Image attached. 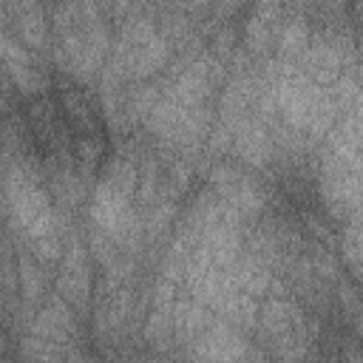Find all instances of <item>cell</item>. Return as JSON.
<instances>
[{
  "label": "cell",
  "mask_w": 363,
  "mask_h": 363,
  "mask_svg": "<svg viewBox=\"0 0 363 363\" xmlns=\"http://www.w3.org/2000/svg\"><path fill=\"white\" fill-rule=\"evenodd\" d=\"M28 332L37 335V337H45V340H51V343H60V346L65 349L71 340H77V315H74V309L54 292V295H48V298L43 301L37 318H31Z\"/></svg>",
  "instance_id": "6"
},
{
  "label": "cell",
  "mask_w": 363,
  "mask_h": 363,
  "mask_svg": "<svg viewBox=\"0 0 363 363\" xmlns=\"http://www.w3.org/2000/svg\"><path fill=\"white\" fill-rule=\"evenodd\" d=\"M3 199L9 207V216L17 227V233L28 241V247L57 238L60 233V216L57 207L43 187L40 176L26 162H11L3 173Z\"/></svg>",
  "instance_id": "1"
},
{
  "label": "cell",
  "mask_w": 363,
  "mask_h": 363,
  "mask_svg": "<svg viewBox=\"0 0 363 363\" xmlns=\"http://www.w3.org/2000/svg\"><path fill=\"white\" fill-rule=\"evenodd\" d=\"M281 17H284V9L278 3H258V6H252L250 14H247V23H244V45H247V51L264 54L275 43Z\"/></svg>",
  "instance_id": "8"
},
{
  "label": "cell",
  "mask_w": 363,
  "mask_h": 363,
  "mask_svg": "<svg viewBox=\"0 0 363 363\" xmlns=\"http://www.w3.org/2000/svg\"><path fill=\"white\" fill-rule=\"evenodd\" d=\"M9 14H14V28L17 37L31 45L34 51H45L48 48V11L45 6L37 3H23V6H6Z\"/></svg>",
  "instance_id": "9"
},
{
  "label": "cell",
  "mask_w": 363,
  "mask_h": 363,
  "mask_svg": "<svg viewBox=\"0 0 363 363\" xmlns=\"http://www.w3.org/2000/svg\"><path fill=\"white\" fill-rule=\"evenodd\" d=\"M261 335L281 363H303L309 352V326L301 306L284 295H269L258 306Z\"/></svg>",
  "instance_id": "3"
},
{
  "label": "cell",
  "mask_w": 363,
  "mask_h": 363,
  "mask_svg": "<svg viewBox=\"0 0 363 363\" xmlns=\"http://www.w3.org/2000/svg\"><path fill=\"white\" fill-rule=\"evenodd\" d=\"M210 320H213L210 318V309L201 301L190 298V295H184V298H179L173 303V332H176L179 343H187L190 346L204 332V326Z\"/></svg>",
  "instance_id": "10"
},
{
  "label": "cell",
  "mask_w": 363,
  "mask_h": 363,
  "mask_svg": "<svg viewBox=\"0 0 363 363\" xmlns=\"http://www.w3.org/2000/svg\"><path fill=\"white\" fill-rule=\"evenodd\" d=\"M309 23L301 11H292L286 17H281V26H278V34H275V48H278V60H286V62H295L306 45H309Z\"/></svg>",
  "instance_id": "11"
},
{
  "label": "cell",
  "mask_w": 363,
  "mask_h": 363,
  "mask_svg": "<svg viewBox=\"0 0 363 363\" xmlns=\"http://www.w3.org/2000/svg\"><path fill=\"white\" fill-rule=\"evenodd\" d=\"M57 295L77 312H85L91 306V264L88 250L79 238H71L60 258L57 272Z\"/></svg>",
  "instance_id": "4"
},
{
  "label": "cell",
  "mask_w": 363,
  "mask_h": 363,
  "mask_svg": "<svg viewBox=\"0 0 363 363\" xmlns=\"http://www.w3.org/2000/svg\"><path fill=\"white\" fill-rule=\"evenodd\" d=\"M343 255L352 267V275L357 278L360 272V230H357V218H349L346 230H343Z\"/></svg>",
  "instance_id": "15"
},
{
  "label": "cell",
  "mask_w": 363,
  "mask_h": 363,
  "mask_svg": "<svg viewBox=\"0 0 363 363\" xmlns=\"http://www.w3.org/2000/svg\"><path fill=\"white\" fill-rule=\"evenodd\" d=\"M20 354L28 363H62L65 360V349L60 343H51L45 337L31 335V332L20 340Z\"/></svg>",
  "instance_id": "13"
},
{
  "label": "cell",
  "mask_w": 363,
  "mask_h": 363,
  "mask_svg": "<svg viewBox=\"0 0 363 363\" xmlns=\"http://www.w3.org/2000/svg\"><path fill=\"white\" fill-rule=\"evenodd\" d=\"M17 275H20V292H23V303H37L43 295H45V272H43V264L28 252L23 250L20 252V261H17Z\"/></svg>",
  "instance_id": "12"
},
{
  "label": "cell",
  "mask_w": 363,
  "mask_h": 363,
  "mask_svg": "<svg viewBox=\"0 0 363 363\" xmlns=\"http://www.w3.org/2000/svg\"><path fill=\"white\" fill-rule=\"evenodd\" d=\"M147 11L150 9L145 6H130L128 17L116 28V40L111 43L113 45L111 62H116L125 79L133 82H147L162 68H167L173 57V45L167 43V37L159 31L156 20Z\"/></svg>",
  "instance_id": "2"
},
{
  "label": "cell",
  "mask_w": 363,
  "mask_h": 363,
  "mask_svg": "<svg viewBox=\"0 0 363 363\" xmlns=\"http://www.w3.org/2000/svg\"><path fill=\"white\" fill-rule=\"evenodd\" d=\"M102 153H105V145H102V139L96 133H82L79 136V142H77V159H79V164H82L85 173L102 159Z\"/></svg>",
  "instance_id": "14"
},
{
  "label": "cell",
  "mask_w": 363,
  "mask_h": 363,
  "mask_svg": "<svg viewBox=\"0 0 363 363\" xmlns=\"http://www.w3.org/2000/svg\"><path fill=\"white\" fill-rule=\"evenodd\" d=\"M233 150L252 167H264L272 159L275 139H272L267 122L261 116H252V111L233 125Z\"/></svg>",
  "instance_id": "7"
},
{
  "label": "cell",
  "mask_w": 363,
  "mask_h": 363,
  "mask_svg": "<svg viewBox=\"0 0 363 363\" xmlns=\"http://www.w3.org/2000/svg\"><path fill=\"white\" fill-rule=\"evenodd\" d=\"M196 363H241L247 357V343L238 329L227 320H210L204 332L190 343Z\"/></svg>",
  "instance_id": "5"
},
{
  "label": "cell",
  "mask_w": 363,
  "mask_h": 363,
  "mask_svg": "<svg viewBox=\"0 0 363 363\" xmlns=\"http://www.w3.org/2000/svg\"><path fill=\"white\" fill-rule=\"evenodd\" d=\"M62 363H88V357L79 352V349H68L65 352V360Z\"/></svg>",
  "instance_id": "16"
}]
</instances>
